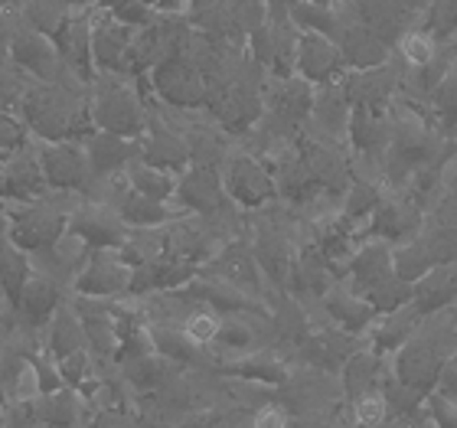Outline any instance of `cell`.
Here are the masks:
<instances>
[{"instance_id":"1","label":"cell","mask_w":457,"mask_h":428,"mask_svg":"<svg viewBox=\"0 0 457 428\" xmlns=\"http://www.w3.org/2000/svg\"><path fill=\"white\" fill-rule=\"evenodd\" d=\"M20 118L27 124L29 138L37 141H82L96 131L92 114H88V98H76L56 82H39L27 88L20 98Z\"/></svg>"},{"instance_id":"2","label":"cell","mask_w":457,"mask_h":428,"mask_svg":"<svg viewBox=\"0 0 457 428\" xmlns=\"http://www.w3.org/2000/svg\"><path fill=\"white\" fill-rule=\"evenodd\" d=\"M72 197L76 193H62L56 206L46 197L33 203H0V213L7 222V239L27 256L49 252L69 232V216L79 206Z\"/></svg>"},{"instance_id":"3","label":"cell","mask_w":457,"mask_h":428,"mask_svg":"<svg viewBox=\"0 0 457 428\" xmlns=\"http://www.w3.org/2000/svg\"><path fill=\"white\" fill-rule=\"evenodd\" d=\"M88 114H92L96 131L118 134L128 141H137L147 131V112L141 105V96L121 76L102 72V79L96 82V92L88 96Z\"/></svg>"},{"instance_id":"4","label":"cell","mask_w":457,"mask_h":428,"mask_svg":"<svg viewBox=\"0 0 457 428\" xmlns=\"http://www.w3.org/2000/svg\"><path fill=\"white\" fill-rule=\"evenodd\" d=\"M448 357H454V347L445 343L441 331L419 327L399 353H392L389 366L402 386L415 390L419 396H431V392L438 390L441 370H445Z\"/></svg>"},{"instance_id":"5","label":"cell","mask_w":457,"mask_h":428,"mask_svg":"<svg viewBox=\"0 0 457 428\" xmlns=\"http://www.w3.org/2000/svg\"><path fill=\"white\" fill-rule=\"evenodd\" d=\"M220 177H222V187H226V197L236 203V206L262 210V206L278 200L275 177H271V171L258 161L255 154H248V151L226 154Z\"/></svg>"},{"instance_id":"6","label":"cell","mask_w":457,"mask_h":428,"mask_svg":"<svg viewBox=\"0 0 457 428\" xmlns=\"http://www.w3.org/2000/svg\"><path fill=\"white\" fill-rule=\"evenodd\" d=\"M134 268L121 258L118 248H92L86 265L79 268L76 288L79 298H98V301H114V298H128L131 291Z\"/></svg>"},{"instance_id":"7","label":"cell","mask_w":457,"mask_h":428,"mask_svg":"<svg viewBox=\"0 0 457 428\" xmlns=\"http://www.w3.org/2000/svg\"><path fill=\"white\" fill-rule=\"evenodd\" d=\"M151 86L173 108H200L210 102V82L183 53L151 69Z\"/></svg>"},{"instance_id":"8","label":"cell","mask_w":457,"mask_h":428,"mask_svg":"<svg viewBox=\"0 0 457 428\" xmlns=\"http://www.w3.org/2000/svg\"><path fill=\"white\" fill-rule=\"evenodd\" d=\"M37 157L46 177V187L56 193H79L92 180L86 147L82 141H37Z\"/></svg>"},{"instance_id":"9","label":"cell","mask_w":457,"mask_h":428,"mask_svg":"<svg viewBox=\"0 0 457 428\" xmlns=\"http://www.w3.org/2000/svg\"><path fill=\"white\" fill-rule=\"evenodd\" d=\"M343 72H346V63L334 39L320 33H297L295 76L307 79L311 86H337Z\"/></svg>"},{"instance_id":"10","label":"cell","mask_w":457,"mask_h":428,"mask_svg":"<svg viewBox=\"0 0 457 428\" xmlns=\"http://www.w3.org/2000/svg\"><path fill=\"white\" fill-rule=\"evenodd\" d=\"M69 232L82 239L88 248H121L128 242V236H131V229L118 216V210L96 200L79 203L76 210H72Z\"/></svg>"},{"instance_id":"11","label":"cell","mask_w":457,"mask_h":428,"mask_svg":"<svg viewBox=\"0 0 457 428\" xmlns=\"http://www.w3.org/2000/svg\"><path fill=\"white\" fill-rule=\"evenodd\" d=\"M173 203L187 213H200V216H216L228 206L226 187H222V177L216 167H196L193 164L190 171L180 173L177 180V193H173Z\"/></svg>"},{"instance_id":"12","label":"cell","mask_w":457,"mask_h":428,"mask_svg":"<svg viewBox=\"0 0 457 428\" xmlns=\"http://www.w3.org/2000/svg\"><path fill=\"white\" fill-rule=\"evenodd\" d=\"M297 360L285 357V353L278 350V347H262V350H252L245 357H238V360H228L222 366H216L220 376H236V380H252V382H262L268 390H281L287 380H291V373H295Z\"/></svg>"},{"instance_id":"13","label":"cell","mask_w":457,"mask_h":428,"mask_svg":"<svg viewBox=\"0 0 457 428\" xmlns=\"http://www.w3.org/2000/svg\"><path fill=\"white\" fill-rule=\"evenodd\" d=\"M421 226V210L419 203L409 200V197H399V200H392V197H382L376 213L370 216V236L379 239V242H389L395 248V242H411L415 232Z\"/></svg>"},{"instance_id":"14","label":"cell","mask_w":457,"mask_h":428,"mask_svg":"<svg viewBox=\"0 0 457 428\" xmlns=\"http://www.w3.org/2000/svg\"><path fill=\"white\" fill-rule=\"evenodd\" d=\"M320 307H324L327 321L337 323L340 331L353 333V337H366V333L372 331V323L379 321V311H376L370 301H362L346 281H337V285L320 298Z\"/></svg>"},{"instance_id":"15","label":"cell","mask_w":457,"mask_h":428,"mask_svg":"<svg viewBox=\"0 0 457 428\" xmlns=\"http://www.w3.org/2000/svg\"><path fill=\"white\" fill-rule=\"evenodd\" d=\"M10 59L27 69L33 79H39V82H56L59 69H62L56 43L33 27L20 29L17 37L10 39Z\"/></svg>"},{"instance_id":"16","label":"cell","mask_w":457,"mask_h":428,"mask_svg":"<svg viewBox=\"0 0 457 428\" xmlns=\"http://www.w3.org/2000/svg\"><path fill=\"white\" fill-rule=\"evenodd\" d=\"M137 29L124 27L118 20L105 17L92 27V63L98 72L108 76H124L128 72V56H131V43Z\"/></svg>"},{"instance_id":"17","label":"cell","mask_w":457,"mask_h":428,"mask_svg":"<svg viewBox=\"0 0 457 428\" xmlns=\"http://www.w3.org/2000/svg\"><path fill=\"white\" fill-rule=\"evenodd\" d=\"M92 17L88 13H69L66 23L59 27V33L53 37L59 49V59H62V66H69L76 72L82 82H92Z\"/></svg>"},{"instance_id":"18","label":"cell","mask_w":457,"mask_h":428,"mask_svg":"<svg viewBox=\"0 0 457 428\" xmlns=\"http://www.w3.org/2000/svg\"><path fill=\"white\" fill-rule=\"evenodd\" d=\"M33 415H37V422H43L49 428H88L92 419H96V412L88 409L86 399L72 386H62L56 392L39 396L33 402Z\"/></svg>"},{"instance_id":"19","label":"cell","mask_w":457,"mask_h":428,"mask_svg":"<svg viewBox=\"0 0 457 428\" xmlns=\"http://www.w3.org/2000/svg\"><path fill=\"white\" fill-rule=\"evenodd\" d=\"M421 327V311L415 305H405L399 311L379 315V321L372 323V331L366 333V350H372L376 357H392L399 353L409 337Z\"/></svg>"},{"instance_id":"20","label":"cell","mask_w":457,"mask_h":428,"mask_svg":"<svg viewBox=\"0 0 457 428\" xmlns=\"http://www.w3.org/2000/svg\"><path fill=\"white\" fill-rule=\"evenodd\" d=\"M62 305V291H59V281L56 278H49L46 272H33L27 278V285L20 291V298L13 301L17 307V315L29 323V327H46V321L56 315V307Z\"/></svg>"},{"instance_id":"21","label":"cell","mask_w":457,"mask_h":428,"mask_svg":"<svg viewBox=\"0 0 457 428\" xmlns=\"http://www.w3.org/2000/svg\"><path fill=\"white\" fill-rule=\"evenodd\" d=\"M82 147H86L88 167H92L96 180L124 171L141 154L137 141H128V138H118V134H105V131H92L88 138H82Z\"/></svg>"},{"instance_id":"22","label":"cell","mask_w":457,"mask_h":428,"mask_svg":"<svg viewBox=\"0 0 457 428\" xmlns=\"http://www.w3.org/2000/svg\"><path fill=\"white\" fill-rule=\"evenodd\" d=\"M43 343H46V353L53 360H62L69 353L88 350L86 327L79 321L76 307L66 305V301L56 307V315L49 317L46 327H43Z\"/></svg>"},{"instance_id":"23","label":"cell","mask_w":457,"mask_h":428,"mask_svg":"<svg viewBox=\"0 0 457 428\" xmlns=\"http://www.w3.org/2000/svg\"><path fill=\"white\" fill-rule=\"evenodd\" d=\"M124 177L131 183V190L137 197H147V200H173V193H177V180H180V173H170V171H161V167H151V164H144L141 157H134L128 167H124Z\"/></svg>"},{"instance_id":"24","label":"cell","mask_w":457,"mask_h":428,"mask_svg":"<svg viewBox=\"0 0 457 428\" xmlns=\"http://www.w3.org/2000/svg\"><path fill=\"white\" fill-rule=\"evenodd\" d=\"M220 327H222V315L206 305H193L190 315L183 317V323H180L183 337H187L193 347H203V350H210L212 343H216Z\"/></svg>"},{"instance_id":"25","label":"cell","mask_w":457,"mask_h":428,"mask_svg":"<svg viewBox=\"0 0 457 428\" xmlns=\"http://www.w3.org/2000/svg\"><path fill=\"white\" fill-rule=\"evenodd\" d=\"M441 53V43L431 37L428 29H409L405 37L399 39V56L409 69H425L428 63H435Z\"/></svg>"},{"instance_id":"26","label":"cell","mask_w":457,"mask_h":428,"mask_svg":"<svg viewBox=\"0 0 457 428\" xmlns=\"http://www.w3.org/2000/svg\"><path fill=\"white\" fill-rule=\"evenodd\" d=\"M98 7L105 10V17L118 20V23H124V27L131 29H144L151 27V7L144 4V0H98Z\"/></svg>"},{"instance_id":"27","label":"cell","mask_w":457,"mask_h":428,"mask_svg":"<svg viewBox=\"0 0 457 428\" xmlns=\"http://www.w3.org/2000/svg\"><path fill=\"white\" fill-rule=\"evenodd\" d=\"M56 370H59V380H62V386H72V390H79L82 382H88L92 376H96V357H92V350L69 353V357L56 360Z\"/></svg>"},{"instance_id":"28","label":"cell","mask_w":457,"mask_h":428,"mask_svg":"<svg viewBox=\"0 0 457 428\" xmlns=\"http://www.w3.org/2000/svg\"><path fill=\"white\" fill-rule=\"evenodd\" d=\"M421 29H428L431 37L445 46V43L457 33V0H435V4H431V13L425 17V27Z\"/></svg>"},{"instance_id":"29","label":"cell","mask_w":457,"mask_h":428,"mask_svg":"<svg viewBox=\"0 0 457 428\" xmlns=\"http://www.w3.org/2000/svg\"><path fill=\"white\" fill-rule=\"evenodd\" d=\"M29 141V131L23 118H17L13 112H0V161L13 157L17 151H23Z\"/></svg>"},{"instance_id":"30","label":"cell","mask_w":457,"mask_h":428,"mask_svg":"<svg viewBox=\"0 0 457 428\" xmlns=\"http://www.w3.org/2000/svg\"><path fill=\"white\" fill-rule=\"evenodd\" d=\"M425 409H428L431 428H457V399H448L445 392H431L425 396Z\"/></svg>"},{"instance_id":"31","label":"cell","mask_w":457,"mask_h":428,"mask_svg":"<svg viewBox=\"0 0 457 428\" xmlns=\"http://www.w3.org/2000/svg\"><path fill=\"white\" fill-rule=\"evenodd\" d=\"M287 425H291V415H287L285 406L278 399L255 409V415H252V428H287Z\"/></svg>"},{"instance_id":"32","label":"cell","mask_w":457,"mask_h":428,"mask_svg":"<svg viewBox=\"0 0 457 428\" xmlns=\"http://www.w3.org/2000/svg\"><path fill=\"white\" fill-rule=\"evenodd\" d=\"M438 392H445L448 399H457V353H454V357H448V363H445V370H441Z\"/></svg>"},{"instance_id":"33","label":"cell","mask_w":457,"mask_h":428,"mask_svg":"<svg viewBox=\"0 0 457 428\" xmlns=\"http://www.w3.org/2000/svg\"><path fill=\"white\" fill-rule=\"evenodd\" d=\"M451 340H454V353H457V315L451 317Z\"/></svg>"},{"instance_id":"34","label":"cell","mask_w":457,"mask_h":428,"mask_svg":"<svg viewBox=\"0 0 457 428\" xmlns=\"http://www.w3.org/2000/svg\"><path fill=\"white\" fill-rule=\"evenodd\" d=\"M13 311V305H7V307H0V327H4V321H7V315Z\"/></svg>"},{"instance_id":"35","label":"cell","mask_w":457,"mask_h":428,"mask_svg":"<svg viewBox=\"0 0 457 428\" xmlns=\"http://www.w3.org/2000/svg\"><path fill=\"white\" fill-rule=\"evenodd\" d=\"M281 4H287V7L295 10V7H297V4H304V0H281Z\"/></svg>"},{"instance_id":"36","label":"cell","mask_w":457,"mask_h":428,"mask_svg":"<svg viewBox=\"0 0 457 428\" xmlns=\"http://www.w3.org/2000/svg\"><path fill=\"white\" fill-rule=\"evenodd\" d=\"M7 305H10V301L4 298V288H0V307H7Z\"/></svg>"}]
</instances>
